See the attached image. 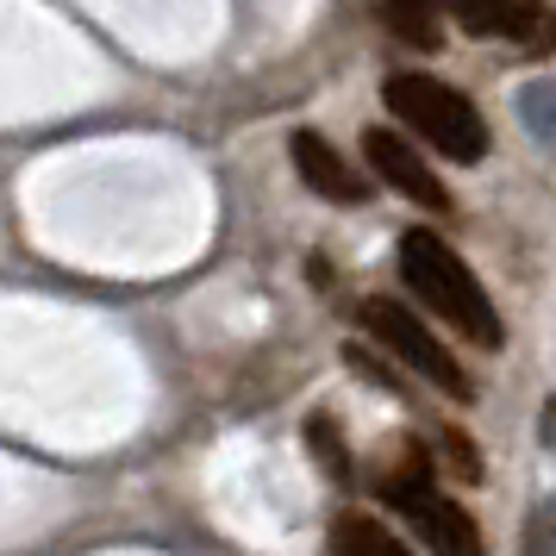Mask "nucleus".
Returning <instances> with one entry per match:
<instances>
[{"label": "nucleus", "instance_id": "nucleus-1", "mask_svg": "<svg viewBox=\"0 0 556 556\" xmlns=\"http://www.w3.org/2000/svg\"><path fill=\"white\" fill-rule=\"evenodd\" d=\"M401 281L444 326H456V338H469L481 351H501V313L488 301V288L438 231H406L401 238Z\"/></svg>", "mask_w": 556, "mask_h": 556}, {"label": "nucleus", "instance_id": "nucleus-2", "mask_svg": "<svg viewBox=\"0 0 556 556\" xmlns=\"http://www.w3.org/2000/svg\"><path fill=\"white\" fill-rule=\"evenodd\" d=\"M388 113L401 119L413 138H426L438 156L451 163H481L488 156V126L469 94H456L451 81L438 76H388Z\"/></svg>", "mask_w": 556, "mask_h": 556}, {"label": "nucleus", "instance_id": "nucleus-3", "mask_svg": "<svg viewBox=\"0 0 556 556\" xmlns=\"http://www.w3.org/2000/svg\"><path fill=\"white\" fill-rule=\"evenodd\" d=\"M381 501L394 506V513H406V519L419 526V538H426L438 556H481L476 519H469V513H463L456 501H444V494L431 488L426 451H406V456H401V469L381 481Z\"/></svg>", "mask_w": 556, "mask_h": 556}, {"label": "nucleus", "instance_id": "nucleus-4", "mask_svg": "<svg viewBox=\"0 0 556 556\" xmlns=\"http://www.w3.org/2000/svg\"><path fill=\"white\" fill-rule=\"evenodd\" d=\"M363 326L381 338V351H394L406 369H413V376H426L438 394H451V401H469V394H476L469 369H463V363H456V356L426 331V319H419V313H406L401 301H388V294L363 301Z\"/></svg>", "mask_w": 556, "mask_h": 556}, {"label": "nucleus", "instance_id": "nucleus-5", "mask_svg": "<svg viewBox=\"0 0 556 556\" xmlns=\"http://www.w3.org/2000/svg\"><path fill=\"white\" fill-rule=\"evenodd\" d=\"M456 20L476 38H501V45H519L531 56L556 51V7H544V0H463Z\"/></svg>", "mask_w": 556, "mask_h": 556}, {"label": "nucleus", "instance_id": "nucleus-6", "mask_svg": "<svg viewBox=\"0 0 556 556\" xmlns=\"http://www.w3.org/2000/svg\"><path fill=\"white\" fill-rule=\"evenodd\" d=\"M363 151H369V169H376L394 194H406L413 206H426V213H451V194H444V181L431 176V163L413 144H406L401 131H369L363 138Z\"/></svg>", "mask_w": 556, "mask_h": 556}, {"label": "nucleus", "instance_id": "nucleus-7", "mask_svg": "<svg viewBox=\"0 0 556 556\" xmlns=\"http://www.w3.org/2000/svg\"><path fill=\"white\" fill-rule=\"evenodd\" d=\"M294 169H301V181L313 188V194H326L331 206H363L369 201V181L356 176V163L338 144H326L319 131H294Z\"/></svg>", "mask_w": 556, "mask_h": 556}, {"label": "nucleus", "instance_id": "nucleus-8", "mask_svg": "<svg viewBox=\"0 0 556 556\" xmlns=\"http://www.w3.org/2000/svg\"><path fill=\"white\" fill-rule=\"evenodd\" d=\"M331 551L338 556H413L401 538L388 526H376L369 513H338V519H331Z\"/></svg>", "mask_w": 556, "mask_h": 556}, {"label": "nucleus", "instance_id": "nucleus-9", "mask_svg": "<svg viewBox=\"0 0 556 556\" xmlns=\"http://www.w3.org/2000/svg\"><path fill=\"white\" fill-rule=\"evenodd\" d=\"M381 13H388V26L401 31L406 45H419V51H438V13H444L438 0H388Z\"/></svg>", "mask_w": 556, "mask_h": 556}, {"label": "nucleus", "instance_id": "nucleus-10", "mask_svg": "<svg viewBox=\"0 0 556 556\" xmlns=\"http://www.w3.org/2000/svg\"><path fill=\"white\" fill-rule=\"evenodd\" d=\"M519 119L531 126V138L556 144V81H531L526 94H519Z\"/></svg>", "mask_w": 556, "mask_h": 556}, {"label": "nucleus", "instance_id": "nucleus-11", "mask_svg": "<svg viewBox=\"0 0 556 556\" xmlns=\"http://www.w3.org/2000/svg\"><path fill=\"white\" fill-rule=\"evenodd\" d=\"M306 444L326 456V476H331V481H351V476H356V469H351V451H344V438H338V426H331V419H306Z\"/></svg>", "mask_w": 556, "mask_h": 556}, {"label": "nucleus", "instance_id": "nucleus-12", "mask_svg": "<svg viewBox=\"0 0 556 556\" xmlns=\"http://www.w3.org/2000/svg\"><path fill=\"white\" fill-rule=\"evenodd\" d=\"M519 556H556V506H531L526 538H519Z\"/></svg>", "mask_w": 556, "mask_h": 556}, {"label": "nucleus", "instance_id": "nucleus-13", "mask_svg": "<svg viewBox=\"0 0 556 556\" xmlns=\"http://www.w3.org/2000/svg\"><path fill=\"white\" fill-rule=\"evenodd\" d=\"M544 438H556V401L544 406Z\"/></svg>", "mask_w": 556, "mask_h": 556}, {"label": "nucleus", "instance_id": "nucleus-14", "mask_svg": "<svg viewBox=\"0 0 556 556\" xmlns=\"http://www.w3.org/2000/svg\"><path fill=\"white\" fill-rule=\"evenodd\" d=\"M438 7H463V0H438Z\"/></svg>", "mask_w": 556, "mask_h": 556}]
</instances>
